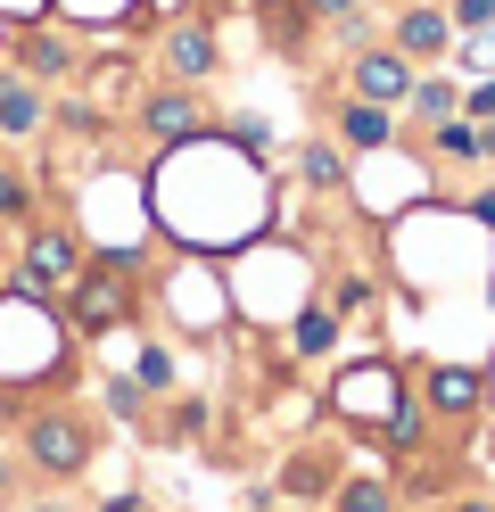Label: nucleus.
<instances>
[{
    "instance_id": "obj_1",
    "label": "nucleus",
    "mask_w": 495,
    "mask_h": 512,
    "mask_svg": "<svg viewBox=\"0 0 495 512\" xmlns=\"http://www.w3.org/2000/svg\"><path fill=\"white\" fill-rule=\"evenodd\" d=\"M25 463H33V471H50V479H75V471L91 463V430H83L66 405L25 413Z\"/></svg>"
},
{
    "instance_id": "obj_2",
    "label": "nucleus",
    "mask_w": 495,
    "mask_h": 512,
    "mask_svg": "<svg viewBox=\"0 0 495 512\" xmlns=\"http://www.w3.org/2000/svg\"><path fill=\"white\" fill-rule=\"evenodd\" d=\"M66 298H75V331H116L132 323V273L124 265H83L66 281Z\"/></svg>"
},
{
    "instance_id": "obj_3",
    "label": "nucleus",
    "mask_w": 495,
    "mask_h": 512,
    "mask_svg": "<svg viewBox=\"0 0 495 512\" xmlns=\"http://www.w3.org/2000/svg\"><path fill=\"white\" fill-rule=\"evenodd\" d=\"M83 265H91V256H83V240L50 223V232H33V240H25V265H17V281H25L33 298H58V290H66V281H75Z\"/></svg>"
},
{
    "instance_id": "obj_4",
    "label": "nucleus",
    "mask_w": 495,
    "mask_h": 512,
    "mask_svg": "<svg viewBox=\"0 0 495 512\" xmlns=\"http://www.w3.org/2000/svg\"><path fill=\"white\" fill-rule=\"evenodd\" d=\"M141 124H149V141H165V149H190V141H207V108H198V91L190 83H174V91H149L141 100Z\"/></svg>"
},
{
    "instance_id": "obj_5",
    "label": "nucleus",
    "mask_w": 495,
    "mask_h": 512,
    "mask_svg": "<svg viewBox=\"0 0 495 512\" xmlns=\"http://www.w3.org/2000/svg\"><path fill=\"white\" fill-rule=\"evenodd\" d=\"M330 405L355 413V422H363V413H372V422H396V413H405V405H396V372H388V364H355Z\"/></svg>"
},
{
    "instance_id": "obj_6",
    "label": "nucleus",
    "mask_w": 495,
    "mask_h": 512,
    "mask_svg": "<svg viewBox=\"0 0 495 512\" xmlns=\"http://www.w3.org/2000/svg\"><path fill=\"white\" fill-rule=\"evenodd\" d=\"M347 83H355V100H380V108H405V91H413V58H405V50H363Z\"/></svg>"
},
{
    "instance_id": "obj_7",
    "label": "nucleus",
    "mask_w": 495,
    "mask_h": 512,
    "mask_svg": "<svg viewBox=\"0 0 495 512\" xmlns=\"http://www.w3.org/2000/svg\"><path fill=\"white\" fill-rule=\"evenodd\" d=\"M0 133H9V141L50 133V100H42V83L17 75V67H0Z\"/></svg>"
},
{
    "instance_id": "obj_8",
    "label": "nucleus",
    "mask_w": 495,
    "mask_h": 512,
    "mask_svg": "<svg viewBox=\"0 0 495 512\" xmlns=\"http://www.w3.org/2000/svg\"><path fill=\"white\" fill-rule=\"evenodd\" d=\"M396 50L405 58H446L454 50V17L438 9V0H413V9L396 17Z\"/></svg>"
},
{
    "instance_id": "obj_9",
    "label": "nucleus",
    "mask_w": 495,
    "mask_h": 512,
    "mask_svg": "<svg viewBox=\"0 0 495 512\" xmlns=\"http://www.w3.org/2000/svg\"><path fill=\"white\" fill-rule=\"evenodd\" d=\"M17 75H33V83H75L83 58H75L66 34H17Z\"/></svg>"
},
{
    "instance_id": "obj_10",
    "label": "nucleus",
    "mask_w": 495,
    "mask_h": 512,
    "mask_svg": "<svg viewBox=\"0 0 495 512\" xmlns=\"http://www.w3.org/2000/svg\"><path fill=\"white\" fill-rule=\"evenodd\" d=\"M165 75L174 83H207L215 75V34L207 25H165Z\"/></svg>"
},
{
    "instance_id": "obj_11",
    "label": "nucleus",
    "mask_w": 495,
    "mask_h": 512,
    "mask_svg": "<svg viewBox=\"0 0 495 512\" xmlns=\"http://www.w3.org/2000/svg\"><path fill=\"white\" fill-rule=\"evenodd\" d=\"M388 133H396V124H388L380 100H347V108H339V141H347V149H388Z\"/></svg>"
},
{
    "instance_id": "obj_12",
    "label": "nucleus",
    "mask_w": 495,
    "mask_h": 512,
    "mask_svg": "<svg viewBox=\"0 0 495 512\" xmlns=\"http://www.w3.org/2000/svg\"><path fill=\"white\" fill-rule=\"evenodd\" d=\"M289 347H297V356H330V347H339V314H330V306H297Z\"/></svg>"
},
{
    "instance_id": "obj_13",
    "label": "nucleus",
    "mask_w": 495,
    "mask_h": 512,
    "mask_svg": "<svg viewBox=\"0 0 495 512\" xmlns=\"http://www.w3.org/2000/svg\"><path fill=\"white\" fill-rule=\"evenodd\" d=\"M429 405H438V413H471V405H479V372H471V364L429 372Z\"/></svg>"
},
{
    "instance_id": "obj_14",
    "label": "nucleus",
    "mask_w": 495,
    "mask_h": 512,
    "mask_svg": "<svg viewBox=\"0 0 495 512\" xmlns=\"http://www.w3.org/2000/svg\"><path fill=\"white\" fill-rule=\"evenodd\" d=\"M330 512H396V488L388 479H339V488H330Z\"/></svg>"
},
{
    "instance_id": "obj_15",
    "label": "nucleus",
    "mask_w": 495,
    "mask_h": 512,
    "mask_svg": "<svg viewBox=\"0 0 495 512\" xmlns=\"http://www.w3.org/2000/svg\"><path fill=\"white\" fill-rule=\"evenodd\" d=\"M297 174H306L314 190H347V157L330 141H306V149H297Z\"/></svg>"
},
{
    "instance_id": "obj_16",
    "label": "nucleus",
    "mask_w": 495,
    "mask_h": 512,
    "mask_svg": "<svg viewBox=\"0 0 495 512\" xmlns=\"http://www.w3.org/2000/svg\"><path fill=\"white\" fill-rule=\"evenodd\" d=\"M405 108H413L421 124H446V116H462V91H454V83H413Z\"/></svg>"
},
{
    "instance_id": "obj_17",
    "label": "nucleus",
    "mask_w": 495,
    "mask_h": 512,
    "mask_svg": "<svg viewBox=\"0 0 495 512\" xmlns=\"http://www.w3.org/2000/svg\"><path fill=\"white\" fill-rule=\"evenodd\" d=\"M281 488H289V496H322V488H330V463H314V455H297V463L281 471Z\"/></svg>"
},
{
    "instance_id": "obj_18",
    "label": "nucleus",
    "mask_w": 495,
    "mask_h": 512,
    "mask_svg": "<svg viewBox=\"0 0 495 512\" xmlns=\"http://www.w3.org/2000/svg\"><path fill=\"white\" fill-rule=\"evenodd\" d=\"M33 207V182L17 174V166H0V223H9V215H25Z\"/></svg>"
},
{
    "instance_id": "obj_19",
    "label": "nucleus",
    "mask_w": 495,
    "mask_h": 512,
    "mask_svg": "<svg viewBox=\"0 0 495 512\" xmlns=\"http://www.w3.org/2000/svg\"><path fill=\"white\" fill-rule=\"evenodd\" d=\"M454 34H487V25H495V0H454Z\"/></svg>"
},
{
    "instance_id": "obj_20",
    "label": "nucleus",
    "mask_w": 495,
    "mask_h": 512,
    "mask_svg": "<svg viewBox=\"0 0 495 512\" xmlns=\"http://www.w3.org/2000/svg\"><path fill=\"white\" fill-rule=\"evenodd\" d=\"M429 133H438L446 157H479V133H471V124H454V116H446V124H429Z\"/></svg>"
},
{
    "instance_id": "obj_21",
    "label": "nucleus",
    "mask_w": 495,
    "mask_h": 512,
    "mask_svg": "<svg viewBox=\"0 0 495 512\" xmlns=\"http://www.w3.org/2000/svg\"><path fill=\"white\" fill-rule=\"evenodd\" d=\"M108 405L132 422V413H141V380H108Z\"/></svg>"
},
{
    "instance_id": "obj_22",
    "label": "nucleus",
    "mask_w": 495,
    "mask_h": 512,
    "mask_svg": "<svg viewBox=\"0 0 495 512\" xmlns=\"http://www.w3.org/2000/svg\"><path fill=\"white\" fill-rule=\"evenodd\" d=\"M165 380H174V364H165V347H149L141 356V389H165Z\"/></svg>"
},
{
    "instance_id": "obj_23",
    "label": "nucleus",
    "mask_w": 495,
    "mask_h": 512,
    "mask_svg": "<svg viewBox=\"0 0 495 512\" xmlns=\"http://www.w3.org/2000/svg\"><path fill=\"white\" fill-rule=\"evenodd\" d=\"M462 116H471V124H479V116H495V83H479L471 100H462Z\"/></svg>"
},
{
    "instance_id": "obj_24",
    "label": "nucleus",
    "mask_w": 495,
    "mask_h": 512,
    "mask_svg": "<svg viewBox=\"0 0 495 512\" xmlns=\"http://www.w3.org/2000/svg\"><path fill=\"white\" fill-rule=\"evenodd\" d=\"M487 124V133H479V157H495V116H479Z\"/></svg>"
},
{
    "instance_id": "obj_25",
    "label": "nucleus",
    "mask_w": 495,
    "mask_h": 512,
    "mask_svg": "<svg viewBox=\"0 0 495 512\" xmlns=\"http://www.w3.org/2000/svg\"><path fill=\"white\" fill-rule=\"evenodd\" d=\"M108 512H149V504H141V496H116V504H108Z\"/></svg>"
},
{
    "instance_id": "obj_26",
    "label": "nucleus",
    "mask_w": 495,
    "mask_h": 512,
    "mask_svg": "<svg viewBox=\"0 0 495 512\" xmlns=\"http://www.w3.org/2000/svg\"><path fill=\"white\" fill-rule=\"evenodd\" d=\"M454 512H495V504H479V496H462V504H454Z\"/></svg>"
},
{
    "instance_id": "obj_27",
    "label": "nucleus",
    "mask_w": 495,
    "mask_h": 512,
    "mask_svg": "<svg viewBox=\"0 0 495 512\" xmlns=\"http://www.w3.org/2000/svg\"><path fill=\"white\" fill-rule=\"evenodd\" d=\"M0 496H9V463H0Z\"/></svg>"
},
{
    "instance_id": "obj_28",
    "label": "nucleus",
    "mask_w": 495,
    "mask_h": 512,
    "mask_svg": "<svg viewBox=\"0 0 495 512\" xmlns=\"http://www.w3.org/2000/svg\"><path fill=\"white\" fill-rule=\"evenodd\" d=\"M42 512H75V504H42Z\"/></svg>"
},
{
    "instance_id": "obj_29",
    "label": "nucleus",
    "mask_w": 495,
    "mask_h": 512,
    "mask_svg": "<svg viewBox=\"0 0 495 512\" xmlns=\"http://www.w3.org/2000/svg\"><path fill=\"white\" fill-rule=\"evenodd\" d=\"M289 512H297V504H289Z\"/></svg>"
}]
</instances>
